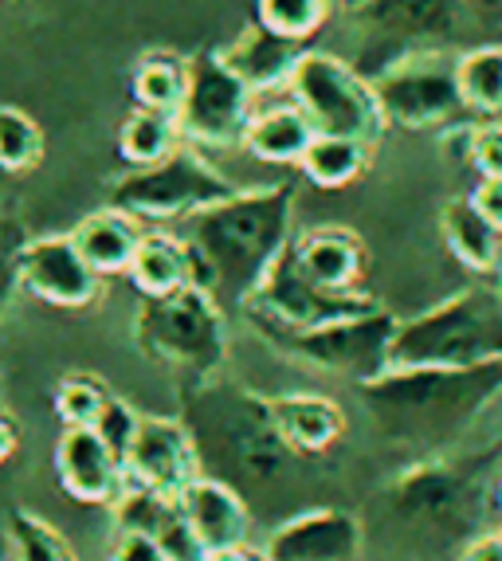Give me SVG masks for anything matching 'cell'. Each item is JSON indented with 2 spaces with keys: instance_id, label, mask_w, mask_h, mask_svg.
<instances>
[{
  "instance_id": "603a6c76",
  "label": "cell",
  "mask_w": 502,
  "mask_h": 561,
  "mask_svg": "<svg viewBox=\"0 0 502 561\" xmlns=\"http://www.w3.org/2000/svg\"><path fill=\"white\" fill-rule=\"evenodd\" d=\"M141 220H134L130 213H122V208H99L91 213L87 220H79V228L71 232L75 248L91 263L99 275H122L130 272L134 252H138L141 243Z\"/></svg>"
},
{
  "instance_id": "484cf974",
  "label": "cell",
  "mask_w": 502,
  "mask_h": 561,
  "mask_svg": "<svg viewBox=\"0 0 502 561\" xmlns=\"http://www.w3.org/2000/svg\"><path fill=\"white\" fill-rule=\"evenodd\" d=\"M369 150L373 146H365V141H357V138L318 134V138L310 141V150L303 153V161H298V169H303V178L318 188H345L365 173Z\"/></svg>"
},
{
  "instance_id": "8fae6325",
  "label": "cell",
  "mask_w": 502,
  "mask_h": 561,
  "mask_svg": "<svg viewBox=\"0 0 502 561\" xmlns=\"http://www.w3.org/2000/svg\"><path fill=\"white\" fill-rule=\"evenodd\" d=\"M373 94L385 114V126L400 130H444L467 118L459 94V56L456 51H417L404 56L373 79Z\"/></svg>"
},
{
  "instance_id": "4316f807",
  "label": "cell",
  "mask_w": 502,
  "mask_h": 561,
  "mask_svg": "<svg viewBox=\"0 0 502 561\" xmlns=\"http://www.w3.org/2000/svg\"><path fill=\"white\" fill-rule=\"evenodd\" d=\"M178 146H181L178 118L161 111H146V106H138L118 130V150L134 169L158 165V161H166Z\"/></svg>"
},
{
  "instance_id": "f1b7e54d",
  "label": "cell",
  "mask_w": 502,
  "mask_h": 561,
  "mask_svg": "<svg viewBox=\"0 0 502 561\" xmlns=\"http://www.w3.org/2000/svg\"><path fill=\"white\" fill-rule=\"evenodd\" d=\"M459 94L471 114H502V47L483 44L459 56Z\"/></svg>"
},
{
  "instance_id": "d590c367",
  "label": "cell",
  "mask_w": 502,
  "mask_h": 561,
  "mask_svg": "<svg viewBox=\"0 0 502 561\" xmlns=\"http://www.w3.org/2000/svg\"><path fill=\"white\" fill-rule=\"evenodd\" d=\"M138 424H141V412H134L130 404L122 401V397L111 393L106 409L99 412V421H94V432L103 436V444L114 451V456L126 459V451H130L134 436H138Z\"/></svg>"
},
{
  "instance_id": "9c48e42d",
  "label": "cell",
  "mask_w": 502,
  "mask_h": 561,
  "mask_svg": "<svg viewBox=\"0 0 502 561\" xmlns=\"http://www.w3.org/2000/svg\"><path fill=\"white\" fill-rule=\"evenodd\" d=\"M287 94L298 111L307 114L315 134H334V138H357L365 146H377L385 130V114L377 106L373 83L326 51H303L287 79Z\"/></svg>"
},
{
  "instance_id": "e0dca14e",
  "label": "cell",
  "mask_w": 502,
  "mask_h": 561,
  "mask_svg": "<svg viewBox=\"0 0 502 561\" xmlns=\"http://www.w3.org/2000/svg\"><path fill=\"white\" fill-rule=\"evenodd\" d=\"M178 506L181 515H185L189 530L196 534V542L208 550V558L248 546L251 511H248V499L236 486L220 483L213 476H196L178 495Z\"/></svg>"
},
{
  "instance_id": "7bdbcfd3",
  "label": "cell",
  "mask_w": 502,
  "mask_h": 561,
  "mask_svg": "<svg viewBox=\"0 0 502 561\" xmlns=\"http://www.w3.org/2000/svg\"><path fill=\"white\" fill-rule=\"evenodd\" d=\"M350 4H362V0H350Z\"/></svg>"
},
{
  "instance_id": "7c38bea8",
  "label": "cell",
  "mask_w": 502,
  "mask_h": 561,
  "mask_svg": "<svg viewBox=\"0 0 502 561\" xmlns=\"http://www.w3.org/2000/svg\"><path fill=\"white\" fill-rule=\"evenodd\" d=\"M373 307L377 299H369L365 290H326L310 283L287 248L263 275L255 295L243 302V319L251 322V330H315L326 322L354 319Z\"/></svg>"
},
{
  "instance_id": "6da1fadb",
  "label": "cell",
  "mask_w": 502,
  "mask_h": 561,
  "mask_svg": "<svg viewBox=\"0 0 502 561\" xmlns=\"http://www.w3.org/2000/svg\"><path fill=\"white\" fill-rule=\"evenodd\" d=\"M373 432L412 459L456 451L502 401V362L487 365H392L357 385Z\"/></svg>"
},
{
  "instance_id": "52a82bcc",
  "label": "cell",
  "mask_w": 502,
  "mask_h": 561,
  "mask_svg": "<svg viewBox=\"0 0 502 561\" xmlns=\"http://www.w3.org/2000/svg\"><path fill=\"white\" fill-rule=\"evenodd\" d=\"M467 20V0H362L354 4V71L377 79L397 59L417 51H452Z\"/></svg>"
},
{
  "instance_id": "83f0119b",
  "label": "cell",
  "mask_w": 502,
  "mask_h": 561,
  "mask_svg": "<svg viewBox=\"0 0 502 561\" xmlns=\"http://www.w3.org/2000/svg\"><path fill=\"white\" fill-rule=\"evenodd\" d=\"M185 91H189V59L181 56L153 51L134 71V99L146 111H161L178 118L181 103H185Z\"/></svg>"
},
{
  "instance_id": "e575fe53",
  "label": "cell",
  "mask_w": 502,
  "mask_h": 561,
  "mask_svg": "<svg viewBox=\"0 0 502 561\" xmlns=\"http://www.w3.org/2000/svg\"><path fill=\"white\" fill-rule=\"evenodd\" d=\"M464 158L479 178H502V122H471L464 130Z\"/></svg>"
},
{
  "instance_id": "7a4b0ae2",
  "label": "cell",
  "mask_w": 502,
  "mask_h": 561,
  "mask_svg": "<svg viewBox=\"0 0 502 561\" xmlns=\"http://www.w3.org/2000/svg\"><path fill=\"white\" fill-rule=\"evenodd\" d=\"M494 448L444 451L412 459L377 499L381 534L397 550L412 553H464L483 523L487 503H494V476L502 468Z\"/></svg>"
},
{
  "instance_id": "30bf717a",
  "label": "cell",
  "mask_w": 502,
  "mask_h": 561,
  "mask_svg": "<svg viewBox=\"0 0 502 561\" xmlns=\"http://www.w3.org/2000/svg\"><path fill=\"white\" fill-rule=\"evenodd\" d=\"M232 193H236L232 181L224 178L216 165H208L196 146H178L158 165L126 173L114 185L111 205L122 208V213H130L134 220L169 225V220H189V216L205 213V208L220 205Z\"/></svg>"
},
{
  "instance_id": "d6a6232c",
  "label": "cell",
  "mask_w": 502,
  "mask_h": 561,
  "mask_svg": "<svg viewBox=\"0 0 502 561\" xmlns=\"http://www.w3.org/2000/svg\"><path fill=\"white\" fill-rule=\"evenodd\" d=\"M44 158V130L36 118L16 106H0V169L4 173H28Z\"/></svg>"
},
{
  "instance_id": "4fadbf2b",
  "label": "cell",
  "mask_w": 502,
  "mask_h": 561,
  "mask_svg": "<svg viewBox=\"0 0 502 561\" xmlns=\"http://www.w3.org/2000/svg\"><path fill=\"white\" fill-rule=\"evenodd\" d=\"M255 114V91L236 76L220 51H201L189 59V91L178 111L181 138L189 146L228 150L240 146Z\"/></svg>"
},
{
  "instance_id": "9a60e30c",
  "label": "cell",
  "mask_w": 502,
  "mask_h": 561,
  "mask_svg": "<svg viewBox=\"0 0 502 561\" xmlns=\"http://www.w3.org/2000/svg\"><path fill=\"white\" fill-rule=\"evenodd\" d=\"M20 283L47 307L83 310L99 299L103 275L79 255L71 236H32L20 260Z\"/></svg>"
},
{
  "instance_id": "3957f363",
  "label": "cell",
  "mask_w": 502,
  "mask_h": 561,
  "mask_svg": "<svg viewBox=\"0 0 502 561\" xmlns=\"http://www.w3.org/2000/svg\"><path fill=\"white\" fill-rule=\"evenodd\" d=\"M295 188H236L232 197L185 220L196 287H205L224 310H243L263 275L290 248Z\"/></svg>"
},
{
  "instance_id": "ab89813d",
  "label": "cell",
  "mask_w": 502,
  "mask_h": 561,
  "mask_svg": "<svg viewBox=\"0 0 502 561\" xmlns=\"http://www.w3.org/2000/svg\"><path fill=\"white\" fill-rule=\"evenodd\" d=\"M20 448V424L9 409H0V463H9Z\"/></svg>"
},
{
  "instance_id": "2e32d148",
  "label": "cell",
  "mask_w": 502,
  "mask_h": 561,
  "mask_svg": "<svg viewBox=\"0 0 502 561\" xmlns=\"http://www.w3.org/2000/svg\"><path fill=\"white\" fill-rule=\"evenodd\" d=\"M362 542V518L338 506H318L275 526L260 553L267 561H357Z\"/></svg>"
},
{
  "instance_id": "277c9868",
  "label": "cell",
  "mask_w": 502,
  "mask_h": 561,
  "mask_svg": "<svg viewBox=\"0 0 502 561\" xmlns=\"http://www.w3.org/2000/svg\"><path fill=\"white\" fill-rule=\"evenodd\" d=\"M181 424L189 428L201 456V476H213L236 491H271L283 483L295 463V451L279 436L271 397L243 389L240 381L185 385L181 393Z\"/></svg>"
},
{
  "instance_id": "5bb4252c",
  "label": "cell",
  "mask_w": 502,
  "mask_h": 561,
  "mask_svg": "<svg viewBox=\"0 0 502 561\" xmlns=\"http://www.w3.org/2000/svg\"><path fill=\"white\" fill-rule=\"evenodd\" d=\"M122 471L130 486L178 499L201 476V456L181 416H141L138 436L122 459Z\"/></svg>"
},
{
  "instance_id": "836d02e7",
  "label": "cell",
  "mask_w": 502,
  "mask_h": 561,
  "mask_svg": "<svg viewBox=\"0 0 502 561\" xmlns=\"http://www.w3.org/2000/svg\"><path fill=\"white\" fill-rule=\"evenodd\" d=\"M106 401H111V389L87 374H71L56 385V412L67 428H94Z\"/></svg>"
},
{
  "instance_id": "8d00e7d4",
  "label": "cell",
  "mask_w": 502,
  "mask_h": 561,
  "mask_svg": "<svg viewBox=\"0 0 502 561\" xmlns=\"http://www.w3.org/2000/svg\"><path fill=\"white\" fill-rule=\"evenodd\" d=\"M106 561H169L158 538H149L141 530H114V542Z\"/></svg>"
},
{
  "instance_id": "ac0fdd59",
  "label": "cell",
  "mask_w": 502,
  "mask_h": 561,
  "mask_svg": "<svg viewBox=\"0 0 502 561\" xmlns=\"http://www.w3.org/2000/svg\"><path fill=\"white\" fill-rule=\"evenodd\" d=\"M56 476L67 495L87 506H114L126 486L122 459L94 428H64L56 444Z\"/></svg>"
},
{
  "instance_id": "d4e9b609",
  "label": "cell",
  "mask_w": 502,
  "mask_h": 561,
  "mask_svg": "<svg viewBox=\"0 0 502 561\" xmlns=\"http://www.w3.org/2000/svg\"><path fill=\"white\" fill-rule=\"evenodd\" d=\"M440 232L464 267H471L475 275H487V279H494V275L502 279V232H494L483 216L475 213L471 201H447L440 213Z\"/></svg>"
},
{
  "instance_id": "b9f144b4",
  "label": "cell",
  "mask_w": 502,
  "mask_h": 561,
  "mask_svg": "<svg viewBox=\"0 0 502 561\" xmlns=\"http://www.w3.org/2000/svg\"><path fill=\"white\" fill-rule=\"evenodd\" d=\"M494 511L502 515V471L494 476Z\"/></svg>"
},
{
  "instance_id": "44dd1931",
  "label": "cell",
  "mask_w": 502,
  "mask_h": 561,
  "mask_svg": "<svg viewBox=\"0 0 502 561\" xmlns=\"http://www.w3.org/2000/svg\"><path fill=\"white\" fill-rule=\"evenodd\" d=\"M303 51H307L303 44L275 36V32H267L260 20H255L248 32H240V39H236L232 47H224L220 56L228 59V67L255 91V99H263V94L279 91V87L287 91V79L298 59H303Z\"/></svg>"
},
{
  "instance_id": "ffe728a7",
  "label": "cell",
  "mask_w": 502,
  "mask_h": 561,
  "mask_svg": "<svg viewBox=\"0 0 502 561\" xmlns=\"http://www.w3.org/2000/svg\"><path fill=\"white\" fill-rule=\"evenodd\" d=\"M298 267L310 283L326 290H362L365 248L350 228H315L290 240Z\"/></svg>"
},
{
  "instance_id": "7402d4cb",
  "label": "cell",
  "mask_w": 502,
  "mask_h": 561,
  "mask_svg": "<svg viewBox=\"0 0 502 561\" xmlns=\"http://www.w3.org/2000/svg\"><path fill=\"white\" fill-rule=\"evenodd\" d=\"M315 138V126H310V118L295 103L263 106L255 99V114H251L240 146L255 161H267V165H298Z\"/></svg>"
},
{
  "instance_id": "1f68e13d",
  "label": "cell",
  "mask_w": 502,
  "mask_h": 561,
  "mask_svg": "<svg viewBox=\"0 0 502 561\" xmlns=\"http://www.w3.org/2000/svg\"><path fill=\"white\" fill-rule=\"evenodd\" d=\"M330 16V0H255V20L283 39L307 44Z\"/></svg>"
},
{
  "instance_id": "60d3db41",
  "label": "cell",
  "mask_w": 502,
  "mask_h": 561,
  "mask_svg": "<svg viewBox=\"0 0 502 561\" xmlns=\"http://www.w3.org/2000/svg\"><path fill=\"white\" fill-rule=\"evenodd\" d=\"M208 561H267L263 553H251L248 546L243 550H228V553H216V558H208Z\"/></svg>"
},
{
  "instance_id": "8992f818",
  "label": "cell",
  "mask_w": 502,
  "mask_h": 561,
  "mask_svg": "<svg viewBox=\"0 0 502 561\" xmlns=\"http://www.w3.org/2000/svg\"><path fill=\"white\" fill-rule=\"evenodd\" d=\"M502 362V290L467 287L417 319L400 322L392 365H487Z\"/></svg>"
},
{
  "instance_id": "f546056e",
  "label": "cell",
  "mask_w": 502,
  "mask_h": 561,
  "mask_svg": "<svg viewBox=\"0 0 502 561\" xmlns=\"http://www.w3.org/2000/svg\"><path fill=\"white\" fill-rule=\"evenodd\" d=\"M9 546L12 561H79L64 534L24 506H16L9 515Z\"/></svg>"
},
{
  "instance_id": "cb8c5ba5",
  "label": "cell",
  "mask_w": 502,
  "mask_h": 561,
  "mask_svg": "<svg viewBox=\"0 0 502 561\" xmlns=\"http://www.w3.org/2000/svg\"><path fill=\"white\" fill-rule=\"evenodd\" d=\"M130 283L138 287L141 299H161V295H173V290L196 283L193 272V255H189V243L181 236L169 232H146L134 252L130 263Z\"/></svg>"
},
{
  "instance_id": "74e56055",
  "label": "cell",
  "mask_w": 502,
  "mask_h": 561,
  "mask_svg": "<svg viewBox=\"0 0 502 561\" xmlns=\"http://www.w3.org/2000/svg\"><path fill=\"white\" fill-rule=\"evenodd\" d=\"M467 201L494 232H502V178H479V185L467 193Z\"/></svg>"
},
{
  "instance_id": "f6af8a7d",
  "label": "cell",
  "mask_w": 502,
  "mask_h": 561,
  "mask_svg": "<svg viewBox=\"0 0 502 561\" xmlns=\"http://www.w3.org/2000/svg\"><path fill=\"white\" fill-rule=\"evenodd\" d=\"M499 290H502V287H499Z\"/></svg>"
},
{
  "instance_id": "ba28073f",
  "label": "cell",
  "mask_w": 502,
  "mask_h": 561,
  "mask_svg": "<svg viewBox=\"0 0 502 561\" xmlns=\"http://www.w3.org/2000/svg\"><path fill=\"white\" fill-rule=\"evenodd\" d=\"M400 319L392 310L373 307L354 319L326 322L315 330H255V334L275 346L279 354L295 357L315 374L342 377V381L365 385L392 369V337H397Z\"/></svg>"
},
{
  "instance_id": "d6986e66",
  "label": "cell",
  "mask_w": 502,
  "mask_h": 561,
  "mask_svg": "<svg viewBox=\"0 0 502 561\" xmlns=\"http://www.w3.org/2000/svg\"><path fill=\"white\" fill-rule=\"evenodd\" d=\"M271 412L279 424V436L295 459L326 456L345 436V412L338 401L318 393H279L271 397Z\"/></svg>"
},
{
  "instance_id": "f35d334b",
  "label": "cell",
  "mask_w": 502,
  "mask_h": 561,
  "mask_svg": "<svg viewBox=\"0 0 502 561\" xmlns=\"http://www.w3.org/2000/svg\"><path fill=\"white\" fill-rule=\"evenodd\" d=\"M456 561H502V538L499 530L494 534H475L471 542L464 546Z\"/></svg>"
},
{
  "instance_id": "5b68a950",
  "label": "cell",
  "mask_w": 502,
  "mask_h": 561,
  "mask_svg": "<svg viewBox=\"0 0 502 561\" xmlns=\"http://www.w3.org/2000/svg\"><path fill=\"white\" fill-rule=\"evenodd\" d=\"M134 342L149 362L173 369L181 385L213 381L228 362V310L205 287L189 283L161 299H141Z\"/></svg>"
},
{
  "instance_id": "4dcf8cb0",
  "label": "cell",
  "mask_w": 502,
  "mask_h": 561,
  "mask_svg": "<svg viewBox=\"0 0 502 561\" xmlns=\"http://www.w3.org/2000/svg\"><path fill=\"white\" fill-rule=\"evenodd\" d=\"M28 225L12 201H0V327L9 322L12 307H16V295L24 290L20 283V260H24V248H28Z\"/></svg>"
},
{
  "instance_id": "ee69618b",
  "label": "cell",
  "mask_w": 502,
  "mask_h": 561,
  "mask_svg": "<svg viewBox=\"0 0 502 561\" xmlns=\"http://www.w3.org/2000/svg\"><path fill=\"white\" fill-rule=\"evenodd\" d=\"M499 538H502V526H499Z\"/></svg>"
}]
</instances>
